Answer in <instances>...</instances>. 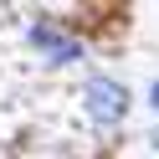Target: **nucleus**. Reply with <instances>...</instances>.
<instances>
[{"instance_id": "1", "label": "nucleus", "mask_w": 159, "mask_h": 159, "mask_svg": "<svg viewBox=\"0 0 159 159\" xmlns=\"http://www.w3.org/2000/svg\"><path fill=\"white\" fill-rule=\"evenodd\" d=\"M82 108L93 123H118L128 113V87L113 82V77H87L82 82Z\"/></svg>"}, {"instance_id": "2", "label": "nucleus", "mask_w": 159, "mask_h": 159, "mask_svg": "<svg viewBox=\"0 0 159 159\" xmlns=\"http://www.w3.org/2000/svg\"><path fill=\"white\" fill-rule=\"evenodd\" d=\"M31 41H36V52H46L52 62H72V57H82V52H77L72 41H62V36H52L46 26H36V31H31Z\"/></svg>"}, {"instance_id": "3", "label": "nucleus", "mask_w": 159, "mask_h": 159, "mask_svg": "<svg viewBox=\"0 0 159 159\" xmlns=\"http://www.w3.org/2000/svg\"><path fill=\"white\" fill-rule=\"evenodd\" d=\"M149 103H154V108H159V82H154V93H149Z\"/></svg>"}]
</instances>
